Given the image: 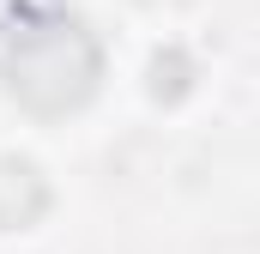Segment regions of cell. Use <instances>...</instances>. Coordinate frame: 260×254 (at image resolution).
I'll list each match as a JSON object with an SVG mask.
<instances>
[{
	"label": "cell",
	"mask_w": 260,
	"mask_h": 254,
	"mask_svg": "<svg viewBox=\"0 0 260 254\" xmlns=\"http://www.w3.org/2000/svg\"><path fill=\"white\" fill-rule=\"evenodd\" d=\"M0 79L12 91L18 109L30 115H73L97 97V79H103V49L97 37L67 18V12H49V18H24L0 55Z\"/></svg>",
	"instance_id": "1"
},
{
	"label": "cell",
	"mask_w": 260,
	"mask_h": 254,
	"mask_svg": "<svg viewBox=\"0 0 260 254\" xmlns=\"http://www.w3.org/2000/svg\"><path fill=\"white\" fill-rule=\"evenodd\" d=\"M188 91H194V61L182 49H157L151 55V97L157 103H182Z\"/></svg>",
	"instance_id": "3"
},
{
	"label": "cell",
	"mask_w": 260,
	"mask_h": 254,
	"mask_svg": "<svg viewBox=\"0 0 260 254\" xmlns=\"http://www.w3.org/2000/svg\"><path fill=\"white\" fill-rule=\"evenodd\" d=\"M49 212V176L30 157H0V230H24Z\"/></svg>",
	"instance_id": "2"
},
{
	"label": "cell",
	"mask_w": 260,
	"mask_h": 254,
	"mask_svg": "<svg viewBox=\"0 0 260 254\" xmlns=\"http://www.w3.org/2000/svg\"><path fill=\"white\" fill-rule=\"evenodd\" d=\"M24 24V0H0V30H18Z\"/></svg>",
	"instance_id": "4"
}]
</instances>
